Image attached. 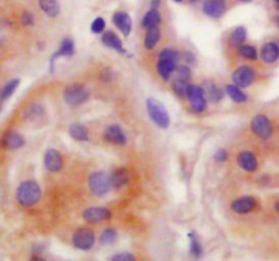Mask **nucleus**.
Masks as SVG:
<instances>
[{"label": "nucleus", "instance_id": "obj_16", "mask_svg": "<svg viewBox=\"0 0 279 261\" xmlns=\"http://www.w3.org/2000/svg\"><path fill=\"white\" fill-rule=\"evenodd\" d=\"M104 138L106 142H109L112 145H124L127 143L125 134H124V131H123L119 125H111V127L106 128V131H105L104 134Z\"/></svg>", "mask_w": 279, "mask_h": 261}, {"label": "nucleus", "instance_id": "obj_34", "mask_svg": "<svg viewBox=\"0 0 279 261\" xmlns=\"http://www.w3.org/2000/svg\"><path fill=\"white\" fill-rule=\"evenodd\" d=\"M116 239H117V232L116 230H113V229H105L104 232H102V234H101V237H99V241H101L104 245L113 244Z\"/></svg>", "mask_w": 279, "mask_h": 261}, {"label": "nucleus", "instance_id": "obj_49", "mask_svg": "<svg viewBox=\"0 0 279 261\" xmlns=\"http://www.w3.org/2000/svg\"><path fill=\"white\" fill-rule=\"evenodd\" d=\"M278 8H279V7H278Z\"/></svg>", "mask_w": 279, "mask_h": 261}, {"label": "nucleus", "instance_id": "obj_35", "mask_svg": "<svg viewBox=\"0 0 279 261\" xmlns=\"http://www.w3.org/2000/svg\"><path fill=\"white\" fill-rule=\"evenodd\" d=\"M159 60H169V61H175L177 63L180 60V53L175 49H163L159 53Z\"/></svg>", "mask_w": 279, "mask_h": 261}, {"label": "nucleus", "instance_id": "obj_32", "mask_svg": "<svg viewBox=\"0 0 279 261\" xmlns=\"http://www.w3.org/2000/svg\"><path fill=\"white\" fill-rule=\"evenodd\" d=\"M44 115V108L41 106V105L38 104H34L30 106L29 109L26 111V113H25V117L28 118V120H37V118H40L41 116Z\"/></svg>", "mask_w": 279, "mask_h": 261}, {"label": "nucleus", "instance_id": "obj_30", "mask_svg": "<svg viewBox=\"0 0 279 261\" xmlns=\"http://www.w3.org/2000/svg\"><path fill=\"white\" fill-rule=\"evenodd\" d=\"M189 238H191L189 253H191V256L193 259H199V257L202 256V253H203V248H202V245L199 242V239L195 232H191V234H189Z\"/></svg>", "mask_w": 279, "mask_h": 261}, {"label": "nucleus", "instance_id": "obj_20", "mask_svg": "<svg viewBox=\"0 0 279 261\" xmlns=\"http://www.w3.org/2000/svg\"><path fill=\"white\" fill-rule=\"evenodd\" d=\"M177 70V63L175 61H169V60H158L157 71L159 76L163 81H169L172 74H175Z\"/></svg>", "mask_w": 279, "mask_h": 261}, {"label": "nucleus", "instance_id": "obj_24", "mask_svg": "<svg viewBox=\"0 0 279 261\" xmlns=\"http://www.w3.org/2000/svg\"><path fill=\"white\" fill-rule=\"evenodd\" d=\"M203 91L206 98L213 101V102H218V101H221L223 98V93H222L221 88L217 86V85H214V83H211V82H207L204 85Z\"/></svg>", "mask_w": 279, "mask_h": 261}, {"label": "nucleus", "instance_id": "obj_2", "mask_svg": "<svg viewBox=\"0 0 279 261\" xmlns=\"http://www.w3.org/2000/svg\"><path fill=\"white\" fill-rule=\"evenodd\" d=\"M146 108L149 112V117L152 118V121L157 125V127L166 129L170 124V117L169 113L165 109L161 102H158L157 99L149 98L146 101Z\"/></svg>", "mask_w": 279, "mask_h": 261}, {"label": "nucleus", "instance_id": "obj_13", "mask_svg": "<svg viewBox=\"0 0 279 261\" xmlns=\"http://www.w3.org/2000/svg\"><path fill=\"white\" fill-rule=\"evenodd\" d=\"M226 11V0H206L203 12L210 18H221Z\"/></svg>", "mask_w": 279, "mask_h": 261}, {"label": "nucleus", "instance_id": "obj_33", "mask_svg": "<svg viewBox=\"0 0 279 261\" xmlns=\"http://www.w3.org/2000/svg\"><path fill=\"white\" fill-rule=\"evenodd\" d=\"M188 82L186 81H180V79H173V85H172V88L179 97L184 98L186 97V87H188Z\"/></svg>", "mask_w": 279, "mask_h": 261}, {"label": "nucleus", "instance_id": "obj_28", "mask_svg": "<svg viewBox=\"0 0 279 261\" xmlns=\"http://www.w3.org/2000/svg\"><path fill=\"white\" fill-rule=\"evenodd\" d=\"M245 38H247V30L243 26H239L233 30V33L230 34V44L234 48H240L244 44Z\"/></svg>", "mask_w": 279, "mask_h": 261}, {"label": "nucleus", "instance_id": "obj_22", "mask_svg": "<svg viewBox=\"0 0 279 261\" xmlns=\"http://www.w3.org/2000/svg\"><path fill=\"white\" fill-rule=\"evenodd\" d=\"M38 6L48 17L55 18L60 14V4L58 0H38Z\"/></svg>", "mask_w": 279, "mask_h": 261}, {"label": "nucleus", "instance_id": "obj_10", "mask_svg": "<svg viewBox=\"0 0 279 261\" xmlns=\"http://www.w3.org/2000/svg\"><path fill=\"white\" fill-rule=\"evenodd\" d=\"M44 165L48 172L51 173H58L63 168V157L58 150L49 148L44 155Z\"/></svg>", "mask_w": 279, "mask_h": 261}, {"label": "nucleus", "instance_id": "obj_18", "mask_svg": "<svg viewBox=\"0 0 279 261\" xmlns=\"http://www.w3.org/2000/svg\"><path fill=\"white\" fill-rule=\"evenodd\" d=\"M102 44H104L105 47L111 48L113 51H116V52H124V47H123V42L122 40L119 38V35L115 34L113 31L111 30H108V31H104L102 33Z\"/></svg>", "mask_w": 279, "mask_h": 261}, {"label": "nucleus", "instance_id": "obj_9", "mask_svg": "<svg viewBox=\"0 0 279 261\" xmlns=\"http://www.w3.org/2000/svg\"><path fill=\"white\" fill-rule=\"evenodd\" d=\"M111 211L105 207H90L83 212V219L89 223H101L111 219Z\"/></svg>", "mask_w": 279, "mask_h": 261}, {"label": "nucleus", "instance_id": "obj_26", "mask_svg": "<svg viewBox=\"0 0 279 261\" xmlns=\"http://www.w3.org/2000/svg\"><path fill=\"white\" fill-rule=\"evenodd\" d=\"M225 91H226V94L229 95V98L234 101V102H237V104H244V102H247V99H248V97H247V95L240 90V87L236 86V85H227Z\"/></svg>", "mask_w": 279, "mask_h": 261}, {"label": "nucleus", "instance_id": "obj_17", "mask_svg": "<svg viewBox=\"0 0 279 261\" xmlns=\"http://www.w3.org/2000/svg\"><path fill=\"white\" fill-rule=\"evenodd\" d=\"M0 143L3 147L10 148V150H18L25 145L24 136L21 134H18L15 131H8L3 135V138L0 140Z\"/></svg>", "mask_w": 279, "mask_h": 261}, {"label": "nucleus", "instance_id": "obj_48", "mask_svg": "<svg viewBox=\"0 0 279 261\" xmlns=\"http://www.w3.org/2000/svg\"><path fill=\"white\" fill-rule=\"evenodd\" d=\"M175 1H177V3H181V1H183V0H175Z\"/></svg>", "mask_w": 279, "mask_h": 261}, {"label": "nucleus", "instance_id": "obj_14", "mask_svg": "<svg viewBox=\"0 0 279 261\" xmlns=\"http://www.w3.org/2000/svg\"><path fill=\"white\" fill-rule=\"evenodd\" d=\"M237 162H239L240 168L245 170V172H249V173H253L259 168L257 158H256V155L252 151H243V152H240L239 157H237Z\"/></svg>", "mask_w": 279, "mask_h": 261}, {"label": "nucleus", "instance_id": "obj_11", "mask_svg": "<svg viewBox=\"0 0 279 261\" xmlns=\"http://www.w3.org/2000/svg\"><path fill=\"white\" fill-rule=\"evenodd\" d=\"M257 207V200L252 196H244V198L236 199L232 203L233 212L236 214H249L252 211H255Z\"/></svg>", "mask_w": 279, "mask_h": 261}, {"label": "nucleus", "instance_id": "obj_44", "mask_svg": "<svg viewBox=\"0 0 279 261\" xmlns=\"http://www.w3.org/2000/svg\"><path fill=\"white\" fill-rule=\"evenodd\" d=\"M274 208H275V211L279 214V199L275 202V204H274Z\"/></svg>", "mask_w": 279, "mask_h": 261}, {"label": "nucleus", "instance_id": "obj_29", "mask_svg": "<svg viewBox=\"0 0 279 261\" xmlns=\"http://www.w3.org/2000/svg\"><path fill=\"white\" fill-rule=\"evenodd\" d=\"M19 83H21L19 79H12V81H10L8 83H6L4 87L0 90V99L4 101V99L10 98L12 94L15 93V90H17L18 86H19Z\"/></svg>", "mask_w": 279, "mask_h": 261}, {"label": "nucleus", "instance_id": "obj_37", "mask_svg": "<svg viewBox=\"0 0 279 261\" xmlns=\"http://www.w3.org/2000/svg\"><path fill=\"white\" fill-rule=\"evenodd\" d=\"M105 30V21L104 18H95L93 22H92V31H93L94 34H101V33H104Z\"/></svg>", "mask_w": 279, "mask_h": 261}, {"label": "nucleus", "instance_id": "obj_8", "mask_svg": "<svg viewBox=\"0 0 279 261\" xmlns=\"http://www.w3.org/2000/svg\"><path fill=\"white\" fill-rule=\"evenodd\" d=\"M232 79L236 86H239L240 88H245V87H249L255 82L256 72L249 65H241L233 72Z\"/></svg>", "mask_w": 279, "mask_h": 261}, {"label": "nucleus", "instance_id": "obj_19", "mask_svg": "<svg viewBox=\"0 0 279 261\" xmlns=\"http://www.w3.org/2000/svg\"><path fill=\"white\" fill-rule=\"evenodd\" d=\"M75 53V45H74V41L71 38H64L60 44V48L59 51L55 55H52L51 58V64H53V61L59 58H71L72 55Z\"/></svg>", "mask_w": 279, "mask_h": 261}, {"label": "nucleus", "instance_id": "obj_21", "mask_svg": "<svg viewBox=\"0 0 279 261\" xmlns=\"http://www.w3.org/2000/svg\"><path fill=\"white\" fill-rule=\"evenodd\" d=\"M111 181L112 186H115V188L125 186L128 182H129V172L124 168L116 169V170L113 172V174L111 175Z\"/></svg>", "mask_w": 279, "mask_h": 261}, {"label": "nucleus", "instance_id": "obj_6", "mask_svg": "<svg viewBox=\"0 0 279 261\" xmlns=\"http://www.w3.org/2000/svg\"><path fill=\"white\" fill-rule=\"evenodd\" d=\"M95 242L94 232L89 227H79L72 234V245L79 250H90Z\"/></svg>", "mask_w": 279, "mask_h": 261}, {"label": "nucleus", "instance_id": "obj_41", "mask_svg": "<svg viewBox=\"0 0 279 261\" xmlns=\"http://www.w3.org/2000/svg\"><path fill=\"white\" fill-rule=\"evenodd\" d=\"M159 3H161V0H152V8H154V10H158V7H159Z\"/></svg>", "mask_w": 279, "mask_h": 261}, {"label": "nucleus", "instance_id": "obj_38", "mask_svg": "<svg viewBox=\"0 0 279 261\" xmlns=\"http://www.w3.org/2000/svg\"><path fill=\"white\" fill-rule=\"evenodd\" d=\"M111 261H136L135 260L134 255L127 253V252H123V253H117L112 257Z\"/></svg>", "mask_w": 279, "mask_h": 261}, {"label": "nucleus", "instance_id": "obj_31", "mask_svg": "<svg viewBox=\"0 0 279 261\" xmlns=\"http://www.w3.org/2000/svg\"><path fill=\"white\" fill-rule=\"evenodd\" d=\"M240 55L243 56L247 60H256L257 58V51L253 45H247V44H243L241 47L239 48Z\"/></svg>", "mask_w": 279, "mask_h": 261}, {"label": "nucleus", "instance_id": "obj_15", "mask_svg": "<svg viewBox=\"0 0 279 261\" xmlns=\"http://www.w3.org/2000/svg\"><path fill=\"white\" fill-rule=\"evenodd\" d=\"M113 24L116 25V28L123 34L129 35L132 30V19L129 17V14L125 11H116L113 14Z\"/></svg>", "mask_w": 279, "mask_h": 261}, {"label": "nucleus", "instance_id": "obj_23", "mask_svg": "<svg viewBox=\"0 0 279 261\" xmlns=\"http://www.w3.org/2000/svg\"><path fill=\"white\" fill-rule=\"evenodd\" d=\"M161 24V14L158 10L152 8L150 11L146 12L145 18L142 21V26L145 29H152V28H158Z\"/></svg>", "mask_w": 279, "mask_h": 261}, {"label": "nucleus", "instance_id": "obj_43", "mask_svg": "<svg viewBox=\"0 0 279 261\" xmlns=\"http://www.w3.org/2000/svg\"><path fill=\"white\" fill-rule=\"evenodd\" d=\"M274 24L277 25V28L279 29V14L278 15H275V18H274Z\"/></svg>", "mask_w": 279, "mask_h": 261}, {"label": "nucleus", "instance_id": "obj_47", "mask_svg": "<svg viewBox=\"0 0 279 261\" xmlns=\"http://www.w3.org/2000/svg\"><path fill=\"white\" fill-rule=\"evenodd\" d=\"M274 1H275V3H277V4L279 6V0H274Z\"/></svg>", "mask_w": 279, "mask_h": 261}, {"label": "nucleus", "instance_id": "obj_5", "mask_svg": "<svg viewBox=\"0 0 279 261\" xmlns=\"http://www.w3.org/2000/svg\"><path fill=\"white\" fill-rule=\"evenodd\" d=\"M111 177L105 172H94L89 177V188L95 196H104L111 191Z\"/></svg>", "mask_w": 279, "mask_h": 261}, {"label": "nucleus", "instance_id": "obj_40", "mask_svg": "<svg viewBox=\"0 0 279 261\" xmlns=\"http://www.w3.org/2000/svg\"><path fill=\"white\" fill-rule=\"evenodd\" d=\"M227 158H229V155H227V151L223 150V148H221V150H218L216 152V161L217 162H226Z\"/></svg>", "mask_w": 279, "mask_h": 261}, {"label": "nucleus", "instance_id": "obj_25", "mask_svg": "<svg viewBox=\"0 0 279 261\" xmlns=\"http://www.w3.org/2000/svg\"><path fill=\"white\" fill-rule=\"evenodd\" d=\"M68 134L72 139L78 140V142H86L89 140V131L88 128L82 124H72L68 129Z\"/></svg>", "mask_w": 279, "mask_h": 261}, {"label": "nucleus", "instance_id": "obj_1", "mask_svg": "<svg viewBox=\"0 0 279 261\" xmlns=\"http://www.w3.org/2000/svg\"><path fill=\"white\" fill-rule=\"evenodd\" d=\"M41 188L35 181L28 180L21 182L17 189V200L22 207H33L40 202Z\"/></svg>", "mask_w": 279, "mask_h": 261}, {"label": "nucleus", "instance_id": "obj_7", "mask_svg": "<svg viewBox=\"0 0 279 261\" xmlns=\"http://www.w3.org/2000/svg\"><path fill=\"white\" fill-rule=\"evenodd\" d=\"M186 98L191 104L192 109L198 113L206 111L207 106V98L204 95L203 87L196 86V85H188L186 87Z\"/></svg>", "mask_w": 279, "mask_h": 261}, {"label": "nucleus", "instance_id": "obj_27", "mask_svg": "<svg viewBox=\"0 0 279 261\" xmlns=\"http://www.w3.org/2000/svg\"><path fill=\"white\" fill-rule=\"evenodd\" d=\"M161 38V31L158 28H152V29H147L145 37V47L146 49H154L157 47L158 41Z\"/></svg>", "mask_w": 279, "mask_h": 261}, {"label": "nucleus", "instance_id": "obj_4", "mask_svg": "<svg viewBox=\"0 0 279 261\" xmlns=\"http://www.w3.org/2000/svg\"><path fill=\"white\" fill-rule=\"evenodd\" d=\"M250 129L256 138L268 140L274 134V125L266 115H256L250 121Z\"/></svg>", "mask_w": 279, "mask_h": 261}, {"label": "nucleus", "instance_id": "obj_3", "mask_svg": "<svg viewBox=\"0 0 279 261\" xmlns=\"http://www.w3.org/2000/svg\"><path fill=\"white\" fill-rule=\"evenodd\" d=\"M64 101L71 106H79L85 104L90 97V91L88 87H85L81 83H72L68 85L64 90Z\"/></svg>", "mask_w": 279, "mask_h": 261}, {"label": "nucleus", "instance_id": "obj_46", "mask_svg": "<svg viewBox=\"0 0 279 261\" xmlns=\"http://www.w3.org/2000/svg\"><path fill=\"white\" fill-rule=\"evenodd\" d=\"M191 3H196V1H199V0H189Z\"/></svg>", "mask_w": 279, "mask_h": 261}, {"label": "nucleus", "instance_id": "obj_39", "mask_svg": "<svg viewBox=\"0 0 279 261\" xmlns=\"http://www.w3.org/2000/svg\"><path fill=\"white\" fill-rule=\"evenodd\" d=\"M21 22L25 26H33L34 25V15L31 12H24L21 17Z\"/></svg>", "mask_w": 279, "mask_h": 261}, {"label": "nucleus", "instance_id": "obj_36", "mask_svg": "<svg viewBox=\"0 0 279 261\" xmlns=\"http://www.w3.org/2000/svg\"><path fill=\"white\" fill-rule=\"evenodd\" d=\"M175 79H180V81H186L188 82L191 79V70L186 67V65H181V67H177L176 70V76Z\"/></svg>", "mask_w": 279, "mask_h": 261}, {"label": "nucleus", "instance_id": "obj_12", "mask_svg": "<svg viewBox=\"0 0 279 261\" xmlns=\"http://www.w3.org/2000/svg\"><path fill=\"white\" fill-rule=\"evenodd\" d=\"M260 58L266 64L277 63L279 60V41L266 42L260 51Z\"/></svg>", "mask_w": 279, "mask_h": 261}, {"label": "nucleus", "instance_id": "obj_45", "mask_svg": "<svg viewBox=\"0 0 279 261\" xmlns=\"http://www.w3.org/2000/svg\"><path fill=\"white\" fill-rule=\"evenodd\" d=\"M240 1H244V3H249V1H252V0H240Z\"/></svg>", "mask_w": 279, "mask_h": 261}, {"label": "nucleus", "instance_id": "obj_42", "mask_svg": "<svg viewBox=\"0 0 279 261\" xmlns=\"http://www.w3.org/2000/svg\"><path fill=\"white\" fill-rule=\"evenodd\" d=\"M29 261H47V260H45V259H42V257H40V256H33Z\"/></svg>", "mask_w": 279, "mask_h": 261}]
</instances>
